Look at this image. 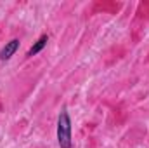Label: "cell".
I'll return each mask as SVG.
<instances>
[{"mask_svg": "<svg viewBox=\"0 0 149 148\" xmlns=\"http://www.w3.org/2000/svg\"><path fill=\"white\" fill-rule=\"evenodd\" d=\"M47 42H49V37H47V35H42V37L38 38L37 42H35V44H33V45L30 47V51H28V56L31 58V56L38 54V52H40V51H42V49H43V47L47 45Z\"/></svg>", "mask_w": 149, "mask_h": 148, "instance_id": "obj_3", "label": "cell"}, {"mask_svg": "<svg viewBox=\"0 0 149 148\" xmlns=\"http://www.w3.org/2000/svg\"><path fill=\"white\" fill-rule=\"evenodd\" d=\"M57 143L61 148H71L73 140H71V118L68 111L63 110L57 118Z\"/></svg>", "mask_w": 149, "mask_h": 148, "instance_id": "obj_1", "label": "cell"}, {"mask_svg": "<svg viewBox=\"0 0 149 148\" xmlns=\"http://www.w3.org/2000/svg\"><path fill=\"white\" fill-rule=\"evenodd\" d=\"M19 49V40H10V42H7L3 47H2V51H0V59L2 61H7V59H10L14 54H16V51Z\"/></svg>", "mask_w": 149, "mask_h": 148, "instance_id": "obj_2", "label": "cell"}]
</instances>
